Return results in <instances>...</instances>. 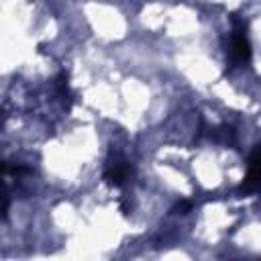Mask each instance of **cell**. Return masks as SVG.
I'll list each match as a JSON object with an SVG mask.
<instances>
[{
  "instance_id": "1",
  "label": "cell",
  "mask_w": 261,
  "mask_h": 261,
  "mask_svg": "<svg viewBox=\"0 0 261 261\" xmlns=\"http://www.w3.org/2000/svg\"><path fill=\"white\" fill-rule=\"evenodd\" d=\"M104 177L112 186H122L130 177V165L124 159H114V161L108 163V167L104 171Z\"/></svg>"
},
{
  "instance_id": "2",
  "label": "cell",
  "mask_w": 261,
  "mask_h": 261,
  "mask_svg": "<svg viewBox=\"0 0 261 261\" xmlns=\"http://www.w3.org/2000/svg\"><path fill=\"white\" fill-rule=\"evenodd\" d=\"M251 57V45L247 41V35L245 31L239 27L232 35V61L234 63H243Z\"/></svg>"
},
{
  "instance_id": "3",
  "label": "cell",
  "mask_w": 261,
  "mask_h": 261,
  "mask_svg": "<svg viewBox=\"0 0 261 261\" xmlns=\"http://www.w3.org/2000/svg\"><path fill=\"white\" fill-rule=\"evenodd\" d=\"M257 184H259V149H255L253 155H251L249 173H247V177H245L241 190H243L245 194H247V192H253V190L257 188Z\"/></svg>"
},
{
  "instance_id": "4",
  "label": "cell",
  "mask_w": 261,
  "mask_h": 261,
  "mask_svg": "<svg viewBox=\"0 0 261 261\" xmlns=\"http://www.w3.org/2000/svg\"><path fill=\"white\" fill-rule=\"evenodd\" d=\"M177 210H179L181 214H186V210H190V202H181V204H177Z\"/></svg>"
}]
</instances>
